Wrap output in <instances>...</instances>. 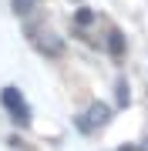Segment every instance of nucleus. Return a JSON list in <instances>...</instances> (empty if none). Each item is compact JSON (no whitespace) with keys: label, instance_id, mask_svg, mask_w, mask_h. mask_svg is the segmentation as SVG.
Segmentation results:
<instances>
[{"label":"nucleus","instance_id":"nucleus-2","mask_svg":"<svg viewBox=\"0 0 148 151\" xmlns=\"http://www.w3.org/2000/svg\"><path fill=\"white\" fill-rule=\"evenodd\" d=\"M108 121H111V108L108 104H91L84 111V118H77V128L81 131H94V128H104Z\"/></svg>","mask_w":148,"mask_h":151},{"label":"nucleus","instance_id":"nucleus-4","mask_svg":"<svg viewBox=\"0 0 148 151\" xmlns=\"http://www.w3.org/2000/svg\"><path fill=\"white\" fill-rule=\"evenodd\" d=\"M108 50H111L115 57L125 54V37H121V30H111V34H108Z\"/></svg>","mask_w":148,"mask_h":151},{"label":"nucleus","instance_id":"nucleus-7","mask_svg":"<svg viewBox=\"0 0 148 151\" xmlns=\"http://www.w3.org/2000/svg\"><path fill=\"white\" fill-rule=\"evenodd\" d=\"M34 4H37V0H14V10L24 17V14H30V7H34Z\"/></svg>","mask_w":148,"mask_h":151},{"label":"nucleus","instance_id":"nucleus-5","mask_svg":"<svg viewBox=\"0 0 148 151\" xmlns=\"http://www.w3.org/2000/svg\"><path fill=\"white\" fill-rule=\"evenodd\" d=\"M115 97H118V108H128V101H131V94H128V81L121 77L115 84Z\"/></svg>","mask_w":148,"mask_h":151},{"label":"nucleus","instance_id":"nucleus-3","mask_svg":"<svg viewBox=\"0 0 148 151\" xmlns=\"http://www.w3.org/2000/svg\"><path fill=\"white\" fill-rule=\"evenodd\" d=\"M30 44L40 50V54H47V57H57V54H61V40H57L51 30H34V34H30Z\"/></svg>","mask_w":148,"mask_h":151},{"label":"nucleus","instance_id":"nucleus-1","mask_svg":"<svg viewBox=\"0 0 148 151\" xmlns=\"http://www.w3.org/2000/svg\"><path fill=\"white\" fill-rule=\"evenodd\" d=\"M0 104L7 108V114L20 124V128H27L30 124V104L24 101V94H20V87H14V84H7L4 91H0Z\"/></svg>","mask_w":148,"mask_h":151},{"label":"nucleus","instance_id":"nucleus-6","mask_svg":"<svg viewBox=\"0 0 148 151\" xmlns=\"http://www.w3.org/2000/svg\"><path fill=\"white\" fill-rule=\"evenodd\" d=\"M91 20H94V14H91V10H77V14H74V24H77V27H88Z\"/></svg>","mask_w":148,"mask_h":151}]
</instances>
